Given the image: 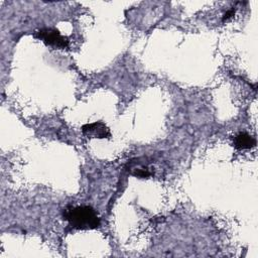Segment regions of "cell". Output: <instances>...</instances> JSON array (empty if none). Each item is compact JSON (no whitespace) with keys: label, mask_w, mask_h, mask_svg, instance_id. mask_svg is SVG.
Masks as SVG:
<instances>
[{"label":"cell","mask_w":258,"mask_h":258,"mask_svg":"<svg viewBox=\"0 0 258 258\" xmlns=\"http://www.w3.org/2000/svg\"><path fill=\"white\" fill-rule=\"evenodd\" d=\"M83 133L90 138H105L110 135L108 127L102 122L86 124L82 128Z\"/></svg>","instance_id":"obj_3"},{"label":"cell","mask_w":258,"mask_h":258,"mask_svg":"<svg viewBox=\"0 0 258 258\" xmlns=\"http://www.w3.org/2000/svg\"><path fill=\"white\" fill-rule=\"evenodd\" d=\"M64 218L70 226L75 229L89 230L100 226V218L97 212L89 206H77L67 209Z\"/></svg>","instance_id":"obj_1"},{"label":"cell","mask_w":258,"mask_h":258,"mask_svg":"<svg viewBox=\"0 0 258 258\" xmlns=\"http://www.w3.org/2000/svg\"><path fill=\"white\" fill-rule=\"evenodd\" d=\"M234 14H235V9H230V10H228V11L224 14V16H223V21H228L229 19H231V18L234 16Z\"/></svg>","instance_id":"obj_5"},{"label":"cell","mask_w":258,"mask_h":258,"mask_svg":"<svg viewBox=\"0 0 258 258\" xmlns=\"http://www.w3.org/2000/svg\"><path fill=\"white\" fill-rule=\"evenodd\" d=\"M256 140L248 133L241 132L235 137V146L238 149H250L254 147Z\"/></svg>","instance_id":"obj_4"},{"label":"cell","mask_w":258,"mask_h":258,"mask_svg":"<svg viewBox=\"0 0 258 258\" xmlns=\"http://www.w3.org/2000/svg\"><path fill=\"white\" fill-rule=\"evenodd\" d=\"M36 37L41 39L45 44L52 46L53 48L63 49L68 47V39L62 36L58 30L53 28H43L36 32Z\"/></svg>","instance_id":"obj_2"}]
</instances>
